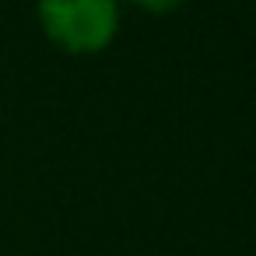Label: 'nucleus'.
<instances>
[{
  "label": "nucleus",
  "instance_id": "f257e3e1",
  "mask_svg": "<svg viewBox=\"0 0 256 256\" xmlns=\"http://www.w3.org/2000/svg\"><path fill=\"white\" fill-rule=\"evenodd\" d=\"M42 36L70 56H95L120 36V0H36Z\"/></svg>",
  "mask_w": 256,
  "mask_h": 256
},
{
  "label": "nucleus",
  "instance_id": "f03ea898",
  "mask_svg": "<svg viewBox=\"0 0 256 256\" xmlns=\"http://www.w3.org/2000/svg\"><path fill=\"white\" fill-rule=\"evenodd\" d=\"M120 4H130L137 11H148V14H168V11H179L186 0H120Z\"/></svg>",
  "mask_w": 256,
  "mask_h": 256
}]
</instances>
